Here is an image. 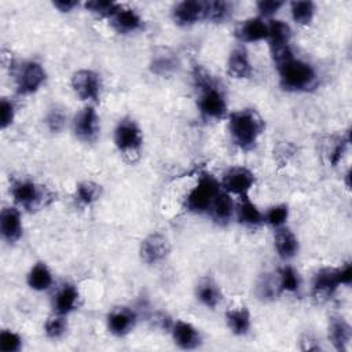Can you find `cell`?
<instances>
[{
    "mask_svg": "<svg viewBox=\"0 0 352 352\" xmlns=\"http://www.w3.org/2000/svg\"><path fill=\"white\" fill-rule=\"evenodd\" d=\"M194 87L198 92L197 107L199 114L209 121H220L228 116L227 99L224 91L214 77L202 66L192 70Z\"/></svg>",
    "mask_w": 352,
    "mask_h": 352,
    "instance_id": "1",
    "label": "cell"
},
{
    "mask_svg": "<svg viewBox=\"0 0 352 352\" xmlns=\"http://www.w3.org/2000/svg\"><path fill=\"white\" fill-rule=\"evenodd\" d=\"M227 120L231 142L241 150H252L265 129V121L261 114L250 107L230 113Z\"/></svg>",
    "mask_w": 352,
    "mask_h": 352,
    "instance_id": "2",
    "label": "cell"
},
{
    "mask_svg": "<svg viewBox=\"0 0 352 352\" xmlns=\"http://www.w3.org/2000/svg\"><path fill=\"white\" fill-rule=\"evenodd\" d=\"M279 85L290 92H308L318 85L316 70L305 60L292 58L276 66Z\"/></svg>",
    "mask_w": 352,
    "mask_h": 352,
    "instance_id": "3",
    "label": "cell"
},
{
    "mask_svg": "<svg viewBox=\"0 0 352 352\" xmlns=\"http://www.w3.org/2000/svg\"><path fill=\"white\" fill-rule=\"evenodd\" d=\"M220 190V180H217V177L209 172H202L195 186L186 194L183 206L190 213H208L213 199L216 198Z\"/></svg>",
    "mask_w": 352,
    "mask_h": 352,
    "instance_id": "4",
    "label": "cell"
},
{
    "mask_svg": "<svg viewBox=\"0 0 352 352\" xmlns=\"http://www.w3.org/2000/svg\"><path fill=\"white\" fill-rule=\"evenodd\" d=\"M10 195L19 209L33 212L51 198V192L41 184L30 179H16L10 184Z\"/></svg>",
    "mask_w": 352,
    "mask_h": 352,
    "instance_id": "5",
    "label": "cell"
},
{
    "mask_svg": "<svg viewBox=\"0 0 352 352\" xmlns=\"http://www.w3.org/2000/svg\"><path fill=\"white\" fill-rule=\"evenodd\" d=\"M45 80L47 73L44 66L34 59L23 60L14 67L15 91L18 95L28 96L36 94L44 85Z\"/></svg>",
    "mask_w": 352,
    "mask_h": 352,
    "instance_id": "6",
    "label": "cell"
},
{
    "mask_svg": "<svg viewBox=\"0 0 352 352\" xmlns=\"http://www.w3.org/2000/svg\"><path fill=\"white\" fill-rule=\"evenodd\" d=\"M113 142L124 155H135L143 146V131L133 118L122 117L114 128Z\"/></svg>",
    "mask_w": 352,
    "mask_h": 352,
    "instance_id": "7",
    "label": "cell"
},
{
    "mask_svg": "<svg viewBox=\"0 0 352 352\" xmlns=\"http://www.w3.org/2000/svg\"><path fill=\"white\" fill-rule=\"evenodd\" d=\"M70 85L74 95L88 103H95L100 98V76L91 69H78L72 74Z\"/></svg>",
    "mask_w": 352,
    "mask_h": 352,
    "instance_id": "8",
    "label": "cell"
},
{
    "mask_svg": "<svg viewBox=\"0 0 352 352\" xmlns=\"http://www.w3.org/2000/svg\"><path fill=\"white\" fill-rule=\"evenodd\" d=\"M72 129L74 136L81 142L91 143L96 140L100 131V118L94 104L88 103L74 114Z\"/></svg>",
    "mask_w": 352,
    "mask_h": 352,
    "instance_id": "9",
    "label": "cell"
},
{
    "mask_svg": "<svg viewBox=\"0 0 352 352\" xmlns=\"http://www.w3.org/2000/svg\"><path fill=\"white\" fill-rule=\"evenodd\" d=\"M254 183H256L254 173L246 166H241V165L228 168L223 173L220 180L221 188L231 195H236L238 198L249 195Z\"/></svg>",
    "mask_w": 352,
    "mask_h": 352,
    "instance_id": "10",
    "label": "cell"
},
{
    "mask_svg": "<svg viewBox=\"0 0 352 352\" xmlns=\"http://www.w3.org/2000/svg\"><path fill=\"white\" fill-rule=\"evenodd\" d=\"M170 253L169 239L161 232L148 234L139 246V257L147 265H155L164 261Z\"/></svg>",
    "mask_w": 352,
    "mask_h": 352,
    "instance_id": "11",
    "label": "cell"
},
{
    "mask_svg": "<svg viewBox=\"0 0 352 352\" xmlns=\"http://www.w3.org/2000/svg\"><path fill=\"white\" fill-rule=\"evenodd\" d=\"M341 286L340 268L338 267H323L319 268L312 278L311 292L314 298L324 301L331 297L336 290Z\"/></svg>",
    "mask_w": 352,
    "mask_h": 352,
    "instance_id": "12",
    "label": "cell"
},
{
    "mask_svg": "<svg viewBox=\"0 0 352 352\" xmlns=\"http://www.w3.org/2000/svg\"><path fill=\"white\" fill-rule=\"evenodd\" d=\"M138 322L136 312L125 305L114 307L106 316V326L110 334L116 337H125L133 331Z\"/></svg>",
    "mask_w": 352,
    "mask_h": 352,
    "instance_id": "13",
    "label": "cell"
},
{
    "mask_svg": "<svg viewBox=\"0 0 352 352\" xmlns=\"http://www.w3.org/2000/svg\"><path fill=\"white\" fill-rule=\"evenodd\" d=\"M170 336L173 344L184 351H192L201 346L202 334L192 323L186 320H175L170 323Z\"/></svg>",
    "mask_w": 352,
    "mask_h": 352,
    "instance_id": "14",
    "label": "cell"
},
{
    "mask_svg": "<svg viewBox=\"0 0 352 352\" xmlns=\"http://www.w3.org/2000/svg\"><path fill=\"white\" fill-rule=\"evenodd\" d=\"M226 73L228 77L235 80H248L253 76L254 69L249 58L248 50L241 44L234 47L227 58Z\"/></svg>",
    "mask_w": 352,
    "mask_h": 352,
    "instance_id": "15",
    "label": "cell"
},
{
    "mask_svg": "<svg viewBox=\"0 0 352 352\" xmlns=\"http://www.w3.org/2000/svg\"><path fill=\"white\" fill-rule=\"evenodd\" d=\"M0 234L7 243H15L23 234L22 214L18 206H4L0 212Z\"/></svg>",
    "mask_w": 352,
    "mask_h": 352,
    "instance_id": "16",
    "label": "cell"
},
{
    "mask_svg": "<svg viewBox=\"0 0 352 352\" xmlns=\"http://www.w3.org/2000/svg\"><path fill=\"white\" fill-rule=\"evenodd\" d=\"M235 37L241 44H250L267 40V22L261 16H250L235 26Z\"/></svg>",
    "mask_w": 352,
    "mask_h": 352,
    "instance_id": "17",
    "label": "cell"
},
{
    "mask_svg": "<svg viewBox=\"0 0 352 352\" xmlns=\"http://www.w3.org/2000/svg\"><path fill=\"white\" fill-rule=\"evenodd\" d=\"M274 248L280 260L289 261L298 254L300 242L297 235L287 226H283L275 230Z\"/></svg>",
    "mask_w": 352,
    "mask_h": 352,
    "instance_id": "18",
    "label": "cell"
},
{
    "mask_svg": "<svg viewBox=\"0 0 352 352\" xmlns=\"http://www.w3.org/2000/svg\"><path fill=\"white\" fill-rule=\"evenodd\" d=\"M327 337L337 352L348 351V346L352 338L351 324L342 316L330 318L329 327H327Z\"/></svg>",
    "mask_w": 352,
    "mask_h": 352,
    "instance_id": "19",
    "label": "cell"
},
{
    "mask_svg": "<svg viewBox=\"0 0 352 352\" xmlns=\"http://www.w3.org/2000/svg\"><path fill=\"white\" fill-rule=\"evenodd\" d=\"M80 302V292L72 283H63L52 298V309L56 314L67 316L77 309Z\"/></svg>",
    "mask_w": 352,
    "mask_h": 352,
    "instance_id": "20",
    "label": "cell"
},
{
    "mask_svg": "<svg viewBox=\"0 0 352 352\" xmlns=\"http://www.w3.org/2000/svg\"><path fill=\"white\" fill-rule=\"evenodd\" d=\"M172 18L179 26H191L204 19V1L186 0L177 3L172 10Z\"/></svg>",
    "mask_w": 352,
    "mask_h": 352,
    "instance_id": "21",
    "label": "cell"
},
{
    "mask_svg": "<svg viewBox=\"0 0 352 352\" xmlns=\"http://www.w3.org/2000/svg\"><path fill=\"white\" fill-rule=\"evenodd\" d=\"M111 28L118 34H131L138 32L143 26V19L133 8L121 7L110 19Z\"/></svg>",
    "mask_w": 352,
    "mask_h": 352,
    "instance_id": "22",
    "label": "cell"
},
{
    "mask_svg": "<svg viewBox=\"0 0 352 352\" xmlns=\"http://www.w3.org/2000/svg\"><path fill=\"white\" fill-rule=\"evenodd\" d=\"M235 217L239 224L249 228H256L264 224V213L249 198V195L239 198L238 204L235 205Z\"/></svg>",
    "mask_w": 352,
    "mask_h": 352,
    "instance_id": "23",
    "label": "cell"
},
{
    "mask_svg": "<svg viewBox=\"0 0 352 352\" xmlns=\"http://www.w3.org/2000/svg\"><path fill=\"white\" fill-rule=\"evenodd\" d=\"M208 214L219 226L227 224L235 214V202L232 199V195L226 192L221 188L219 191V194L216 195V198L213 199V202L208 210Z\"/></svg>",
    "mask_w": 352,
    "mask_h": 352,
    "instance_id": "24",
    "label": "cell"
},
{
    "mask_svg": "<svg viewBox=\"0 0 352 352\" xmlns=\"http://www.w3.org/2000/svg\"><path fill=\"white\" fill-rule=\"evenodd\" d=\"M195 297L204 307L214 309L223 300V292L212 278L205 276L195 286Z\"/></svg>",
    "mask_w": 352,
    "mask_h": 352,
    "instance_id": "25",
    "label": "cell"
},
{
    "mask_svg": "<svg viewBox=\"0 0 352 352\" xmlns=\"http://www.w3.org/2000/svg\"><path fill=\"white\" fill-rule=\"evenodd\" d=\"M26 283L34 292H47L54 283V275L44 261H36L26 274Z\"/></svg>",
    "mask_w": 352,
    "mask_h": 352,
    "instance_id": "26",
    "label": "cell"
},
{
    "mask_svg": "<svg viewBox=\"0 0 352 352\" xmlns=\"http://www.w3.org/2000/svg\"><path fill=\"white\" fill-rule=\"evenodd\" d=\"M226 324L228 330L238 337H243L250 331L252 327V315L246 307L231 308L226 312Z\"/></svg>",
    "mask_w": 352,
    "mask_h": 352,
    "instance_id": "27",
    "label": "cell"
},
{
    "mask_svg": "<svg viewBox=\"0 0 352 352\" xmlns=\"http://www.w3.org/2000/svg\"><path fill=\"white\" fill-rule=\"evenodd\" d=\"M177 56L169 48H158L150 60V70L157 76H168L176 70Z\"/></svg>",
    "mask_w": 352,
    "mask_h": 352,
    "instance_id": "28",
    "label": "cell"
},
{
    "mask_svg": "<svg viewBox=\"0 0 352 352\" xmlns=\"http://www.w3.org/2000/svg\"><path fill=\"white\" fill-rule=\"evenodd\" d=\"M267 41L270 48H278V47H286L290 45L292 38V29L289 23L280 19H270L267 22Z\"/></svg>",
    "mask_w": 352,
    "mask_h": 352,
    "instance_id": "29",
    "label": "cell"
},
{
    "mask_svg": "<svg viewBox=\"0 0 352 352\" xmlns=\"http://www.w3.org/2000/svg\"><path fill=\"white\" fill-rule=\"evenodd\" d=\"M276 282L279 293H297L301 287V276L298 271L289 264H285L279 268L276 274Z\"/></svg>",
    "mask_w": 352,
    "mask_h": 352,
    "instance_id": "30",
    "label": "cell"
},
{
    "mask_svg": "<svg viewBox=\"0 0 352 352\" xmlns=\"http://www.w3.org/2000/svg\"><path fill=\"white\" fill-rule=\"evenodd\" d=\"M232 14V4L224 0H212L204 1V19L221 23L226 22Z\"/></svg>",
    "mask_w": 352,
    "mask_h": 352,
    "instance_id": "31",
    "label": "cell"
},
{
    "mask_svg": "<svg viewBox=\"0 0 352 352\" xmlns=\"http://www.w3.org/2000/svg\"><path fill=\"white\" fill-rule=\"evenodd\" d=\"M100 195H102V186L92 180L80 182L74 188V199L81 206L92 205L100 198Z\"/></svg>",
    "mask_w": 352,
    "mask_h": 352,
    "instance_id": "32",
    "label": "cell"
},
{
    "mask_svg": "<svg viewBox=\"0 0 352 352\" xmlns=\"http://www.w3.org/2000/svg\"><path fill=\"white\" fill-rule=\"evenodd\" d=\"M315 3L309 0H296L290 3L292 19L301 26H308L315 16Z\"/></svg>",
    "mask_w": 352,
    "mask_h": 352,
    "instance_id": "33",
    "label": "cell"
},
{
    "mask_svg": "<svg viewBox=\"0 0 352 352\" xmlns=\"http://www.w3.org/2000/svg\"><path fill=\"white\" fill-rule=\"evenodd\" d=\"M44 334L47 338L50 340H59L62 338L66 331H67V319L65 315L52 312V315H50L43 326Z\"/></svg>",
    "mask_w": 352,
    "mask_h": 352,
    "instance_id": "34",
    "label": "cell"
},
{
    "mask_svg": "<svg viewBox=\"0 0 352 352\" xmlns=\"http://www.w3.org/2000/svg\"><path fill=\"white\" fill-rule=\"evenodd\" d=\"M287 219H289V206L286 204L272 205L264 213V223L271 226L274 230L286 226Z\"/></svg>",
    "mask_w": 352,
    "mask_h": 352,
    "instance_id": "35",
    "label": "cell"
},
{
    "mask_svg": "<svg viewBox=\"0 0 352 352\" xmlns=\"http://www.w3.org/2000/svg\"><path fill=\"white\" fill-rule=\"evenodd\" d=\"M66 121H67V114H66L65 109L58 104L52 106L44 117V124H45L47 129L52 133H59L60 131H63Z\"/></svg>",
    "mask_w": 352,
    "mask_h": 352,
    "instance_id": "36",
    "label": "cell"
},
{
    "mask_svg": "<svg viewBox=\"0 0 352 352\" xmlns=\"http://www.w3.org/2000/svg\"><path fill=\"white\" fill-rule=\"evenodd\" d=\"M122 6L110 0H89L85 3V8L100 18H111Z\"/></svg>",
    "mask_w": 352,
    "mask_h": 352,
    "instance_id": "37",
    "label": "cell"
},
{
    "mask_svg": "<svg viewBox=\"0 0 352 352\" xmlns=\"http://www.w3.org/2000/svg\"><path fill=\"white\" fill-rule=\"evenodd\" d=\"M23 345V338L19 333L11 329L0 331V351L1 352H19Z\"/></svg>",
    "mask_w": 352,
    "mask_h": 352,
    "instance_id": "38",
    "label": "cell"
},
{
    "mask_svg": "<svg viewBox=\"0 0 352 352\" xmlns=\"http://www.w3.org/2000/svg\"><path fill=\"white\" fill-rule=\"evenodd\" d=\"M16 106L11 98L3 96L0 100V128L6 131L10 128L15 120Z\"/></svg>",
    "mask_w": 352,
    "mask_h": 352,
    "instance_id": "39",
    "label": "cell"
},
{
    "mask_svg": "<svg viewBox=\"0 0 352 352\" xmlns=\"http://www.w3.org/2000/svg\"><path fill=\"white\" fill-rule=\"evenodd\" d=\"M278 293H279V289H278L276 275L274 278L270 274H264V276L257 283V294H258V297L263 298V300H268V298H274Z\"/></svg>",
    "mask_w": 352,
    "mask_h": 352,
    "instance_id": "40",
    "label": "cell"
},
{
    "mask_svg": "<svg viewBox=\"0 0 352 352\" xmlns=\"http://www.w3.org/2000/svg\"><path fill=\"white\" fill-rule=\"evenodd\" d=\"M349 142H351L349 133H346V135H344V136L337 138V140L331 143L330 150H329V162L331 164V166L338 165V162H340L342 154L345 153L346 146L349 144Z\"/></svg>",
    "mask_w": 352,
    "mask_h": 352,
    "instance_id": "41",
    "label": "cell"
},
{
    "mask_svg": "<svg viewBox=\"0 0 352 352\" xmlns=\"http://www.w3.org/2000/svg\"><path fill=\"white\" fill-rule=\"evenodd\" d=\"M285 6L283 1L279 0H260L256 3V8L258 11V16L264 18H271L275 15L282 7Z\"/></svg>",
    "mask_w": 352,
    "mask_h": 352,
    "instance_id": "42",
    "label": "cell"
},
{
    "mask_svg": "<svg viewBox=\"0 0 352 352\" xmlns=\"http://www.w3.org/2000/svg\"><path fill=\"white\" fill-rule=\"evenodd\" d=\"M301 349L302 351H320V345L319 342L316 341V338H314L311 334H305L302 338H301Z\"/></svg>",
    "mask_w": 352,
    "mask_h": 352,
    "instance_id": "43",
    "label": "cell"
},
{
    "mask_svg": "<svg viewBox=\"0 0 352 352\" xmlns=\"http://www.w3.org/2000/svg\"><path fill=\"white\" fill-rule=\"evenodd\" d=\"M340 268V278H341V285L342 286H349L352 282V264L345 263L344 265L338 267Z\"/></svg>",
    "mask_w": 352,
    "mask_h": 352,
    "instance_id": "44",
    "label": "cell"
},
{
    "mask_svg": "<svg viewBox=\"0 0 352 352\" xmlns=\"http://www.w3.org/2000/svg\"><path fill=\"white\" fill-rule=\"evenodd\" d=\"M52 6L60 12H70L78 6V1H76V0H56V1L52 3Z\"/></svg>",
    "mask_w": 352,
    "mask_h": 352,
    "instance_id": "45",
    "label": "cell"
}]
</instances>
